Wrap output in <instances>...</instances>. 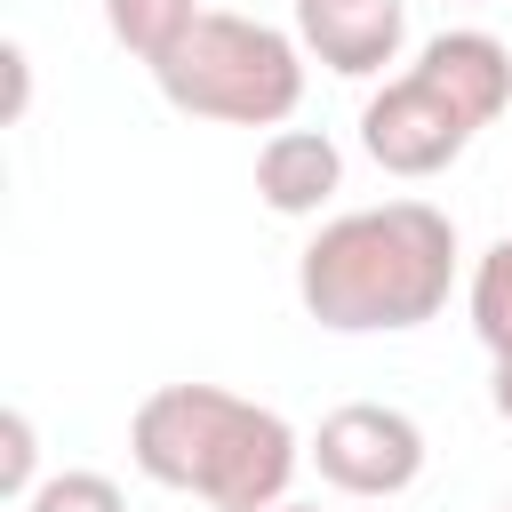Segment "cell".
<instances>
[{"mask_svg": "<svg viewBox=\"0 0 512 512\" xmlns=\"http://www.w3.org/2000/svg\"><path fill=\"white\" fill-rule=\"evenodd\" d=\"M472 136H480L472 104L448 96L424 64L392 72V80L360 104V152H368L384 176H400V184H424V176L456 168V160L472 152Z\"/></svg>", "mask_w": 512, "mask_h": 512, "instance_id": "277c9868", "label": "cell"}, {"mask_svg": "<svg viewBox=\"0 0 512 512\" xmlns=\"http://www.w3.org/2000/svg\"><path fill=\"white\" fill-rule=\"evenodd\" d=\"M504 512H512V504H504Z\"/></svg>", "mask_w": 512, "mask_h": 512, "instance_id": "2e32d148", "label": "cell"}, {"mask_svg": "<svg viewBox=\"0 0 512 512\" xmlns=\"http://www.w3.org/2000/svg\"><path fill=\"white\" fill-rule=\"evenodd\" d=\"M128 464L208 512H272L304 464V440L280 408L224 384H160L128 416Z\"/></svg>", "mask_w": 512, "mask_h": 512, "instance_id": "7a4b0ae2", "label": "cell"}, {"mask_svg": "<svg viewBox=\"0 0 512 512\" xmlns=\"http://www.w3.org/2000/svg\"><path fill=\"white\" fill-rule=\"evenodd\" d=\"M24 512H128V496H120V480H112V472L64 464V472H48V480L24 496Z\"/></svg>", "mask_w": 512, "mask_h": 512, "instance_id": "8fae6325", "label": "cell"}, {"mask_svg": "<svg viewBox=\"0 0 512 512\" xmlns=\"http://www.w3.org/2000/svg\"><path fill=\"white\" fill-rule=\"evenodd\" d=\"M40 480H48V472H40V432H32L24 408H8V416H0V496L24 504Z\"/></svg>", "mask_w": 512, "mask_h": 512, "instance_id": "7c38bea8", "label": "cell"}, {"mask_svg": "<svg viewBox=\"0 0 512 512\" xmlns=\"http://www.w3.org/2000/svg\"><path fill=\"white\" fill-rule=\"evenodd\" d=\"M344 192V152L320 128H272L256 144V200L272 216H320Z\"/></svg>", "mask_w": 512, "mask_h": 512, "instance_id": "52a82bcc", "label": "cell"}, {"mask_svg": "<svg viewBox=\"0 0 512 512\" xmlns=\"http://www.w3.org/2000/svg\"><path fill=\"white\" fill-rule=\"evenodd\" d=\"M488 408H496V416L512 424V352H504V360L488 368Z\"/></svg>", "mask_w": 512, "mask_h": 512, "instance_id": "5bb4252c", "label": "cell"}, {"mask_svg": "<svg viewBox=\"0 0 512 512\" xmlns=\"http://www.w3.org/2000/svg\"><path fill=\"white\" fill-rule=\"evenodd\" d=\"M296 40L312 64L368 80L384 64H400L408 48V0H296Z\"/></svg>", "mask_w": 512, "mask_h": 512, "instance_id": "8992f818", "label": "cell"}, {"mask_svg": "<svg viewBox=\"0 0 512 512\" xmlns=\"http://www.w3.org/2000/svg\"><path fill=\"white\" fill-rule=\"evenodd\" d=\"M272 512H320V504H296V496H280V504H272Z\"/></svg>", "mask_w": 512, "mask_h": 512, "instance_id": "9a60e30c", "label": "cell"}, {"mask_svg": "<svg viewBox=\"0 0 512 512\" xmlns=\"http://www.w3.org/2000/svg\"><path fill=\"white\" fill-rule=\"evenodd\" d=\"M160 96L192 120H224V128H288L304 104V40L264 24V16H232L208 8L160 64H152Z\"/></svg>", "mask_w": 512, "mask_h": 512, "instance_id": "3957f363", "label": "cell"}, {"mask_svg": "<svg viewBox=\"0 0 512 512\" xmlns=\"http://www.w3.org/2000/svg\"><path fill=\"white\" fill-rule=\"evenodd\" d=\"M456 288V224L432 200H376L328 216L296 256V304L336 336H408Z\"/></svg>", "mask_w": 512, "mask_h": 512, "instance_id": "6da1fadb", "label": "cell"}, {"mask_svg": "<svg viewBox=\"0 0 512 512\" xmlns=\"http://www.w3.org/2000/svg\"><path fill=\"white\" fill-rule=\"evenodd\" d=\"M464 312H472V336L488 344V360H504V352H512V232L472 264V280H464Z\"/></svg>", "mask_w": 512, "mask_h": 512, "instance_id": "30bf717a", "label": "cell"}, {"mask_svg": "<svg viewBox=\"0 0 512 512\" xmlns=\"http://www.w3.org/2000/svg\"><path fill=\"white\" fill-rule=\"evenodd\" d=\"M0 64H8V120H24V104H32V56H24V40H8Z\"/></svg>", "mask_w": 512, "mask_h": 512, "instance_id": "4fadbf2b", "label": "cell"}, {"mask_svg": "<svg viewBox=\"0 0 512 512\" xmlns=\"http://www.w3.org/2000/svg\"><path fill=\"white\" fill-rule=\"evenodd\" d=\"M304 456L320 464V480L336 488V496H408L416 480H424V424L408 416V408H392V400H344V408H328L320 424H312V440H304Z\"/></svg>", "mask_w": 512, "mask_h": 512, "instance_id": "5b68a950", "label": "cell"}, {"mask_svg": "<svg viewBox=\"0 0 512 512\" xmlns=\"http://www.w3.org/2000/svg\"><path fill=\"white\" fill-rule=\"evenodd\" d=\"M200 16H208L200 0H104V32H112L136 64H160Z\"/></svg>", "mask_w": 512, "mask_h": 512, "instance_id": "9c48e42d", "label": "cell"}, {"mask_svg": "<svg viewBox=\"0 0 512 512\" xmlns=\"http://www.w3.org/2000/svg\"><path fill=\"white\" fill-rule=\"evenodd\" d=\"M416 64H424L448 96H464L480 128H488V120H504V104H512V48H504L496 32H480V24L432 32V40L416 48Z\"/></svg>", "mask_w": 512, "mask_h": 512, "instance_id": "ba28073f", "label": "cell"}]
</instances>
